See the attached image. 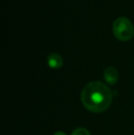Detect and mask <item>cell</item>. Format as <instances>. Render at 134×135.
<instances>
[{
    "instance_id": "3",
    "label": "cell",
    "mask_w": 134,
    "mask_h": 135,
    "mask_svg": "<svg viewBox=\"0 0 134 135\" xmlns=\"http://www.w3.org/2000/svg\"><path fill=\"white\" fill-rule=\"evenodd\" d=\"M104 79L109 85H115L118 80V72L113 66H108L104 70Z\"/></svg>"
},
{
    "instance_id": "5",
    "label": "cell",
    "mask_w": 134,
    "mask_h": 135,
    "mask_svg": "<svg viewBox=\"0 0 134 135\" xmlns=\"http://www.w3.org/2000/svg\"><path fill=\"white\" fill-rule=\"evenodd\" d=\"M71 135H91L89 131L86 128H77L72 132Z\"/></svg>"
},
{
    "instance_id": "2",
    "label": "cell",
    "mask_w": 134,
    "mask_h": 135,
    "mask_svg": "<svg viewBox=\"0 0 134 135\" xmlns=\"http://www.w3.org/2000/svg\"><path fill=\"white\" fill-rule=\"evenodd\" d=\"M113 33L118 40L127 41L132 39L134 36L133 24L128 18L120 17L113 22Z\"/></svg>"
},
{
    "instance_id": "4",
    "label": "cell",
    "mask_w": 134,
    "mask_h": 135,
    "mask_svg": "<svg viewBox=\"0 0 134 135\" xmlns=\"http://www.w3.org/2000/svg\"><path fill=\"white\" fill-rule=\"evenodd\" d=\"M47 62H48V65L52 69H59L63 64V57L57 52H52L49 54Z\"/></svg>"
},
{
    "instance_id": "6",
    "label": "cell",
    "mask_w": 134,
    "mask_h": 135,
    "mask_svg": "<svg viewBox=\"0 0 134 135\" xmlns=\"http://www.w3.org/2000/svg\"><path fill=\"white\" fill-rule=\"evenodd\" d=\"M53 135H66V134H65L64 132H56Z\"/></svg>"
},
{
    "instance_id": "1",
    "label": "cell",
    "mask_w": 134,
    "mask_h": 135,
    "mask_svg": "<svg viewBox=\"0 0 134 135\" xmlns=\"http://www.w3.org/2000/svg\"><path fill=\"white\" fill-rule=\"evenodd\" d=\"M112 91L100 81H92L85 85L81 92L84 107L93 113H101L107 109L112 102Z\"/></svg>"
}]
</instances>
